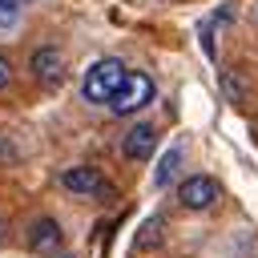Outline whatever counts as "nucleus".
<instances>
[{
  "label": "nucleus",
  "instance_id": "nucleus-1",
  "mask_svg": "<svg viewBox=\"0 0 258 258\" xmlns=\"http://www.w3.org/2000/svg\"><path fill=\"white\" fill-rule=\"evenodd\" d=\"M125 77H129V69H125L121 56H101V60H93V64L85 69L81 97H85L89 105H109V101L117 97V89L125 85Z\"/></svg>",
  "mask_w": 258,
  "mask_h": 258
},
{
  "label": "nucleus",
  "instance_id": "nucleus-6",
  "mask_svg": "<svg viewBox=\"0 0 258 258\" xmlns=\"http://www.w3.org/2000/svg\"><path fill=\"white\" fill-rule=\"evenodd\" d=\"M157 125L153 121H133L125 133H121V157L125 161H149L153 149H157Z\"/></svg>",
  "mask_w": 258,
  "mask_h": 258
},
{
  "label": "nucleus",
  "instance_id": "nucleus-11",
  "mask_svg": "<svg viewBox=\"0 0 258 258\" xmlns=\"http://www.w3.org/2000/svg\"><path fill=\"white\" fill-rule=\"evenodd\" d=\"M8 85H12V60H8V56H0V93H4Z\"/></svg>",
  "mask_w": 258,
  "mask_h": 258
},
{
  "label": "nucleus",
  "instance_id": "nucleus-12",
  "mask_svg": "<svg viewBox=\"0 0 258 258\" xmlns=\"http://www.w3.org/2000/svg\"><path fill=\"white\" fill-rule=\"evenodd\" d=\"M48 258H73V254H64V250H60V254H48Z\"/></svg>",
  "mask_w": 258,
  "mask_h": 258
},
{
  "label": "nucleus",
  "instance_id": "nucleus-5",
  "mask_svg": "<svg viewBox=\"0 0 258 258\" xmlns=\"http://www.w3.org/2000/svg\"><path fill=\"white\" fill-rule=\"evenodd\" d=\"M28 73H32L36 85L56 89V85L64 81V52H60L56 44H40V48L28 56Z\"/></svg>",
  "mask_w": 258,
  "mask_h": 258
},
{
  "label": "nucleus",
  "instance_id": "nucleus-10",
  "mask_svg": "<svg viewBox=\"0 0 258 258\" xmlns=\"http://www.w3.org/2000/svg\"><path fill=\"white\" fill-rule=\"evenodd\" d=\"M24 4L28 0H0V28H12L24 16Z\"/></svg>",
  "mask_w": 258,
  "mask_h": 258
},
{
  "label": "nucleus",
  "instance_id": "nucleus-9",
  "mask_svg": "<svg viewBox=\"0 0 258 258\" xmlns=\"http://www.w3.org/2000/svg\"><path fill=\"white\" fill-rule=\"evenodd\" d=\"M165 222L161 218H149L145 226H141V234L133 238V250H157L161 246V238H165V230H161Z\"/></svg>",
  "mask_w": 258,
  "mask_h": 258
},
{
  "label": "nucleus",
  "instance_id": "nucleus-2",
  "mask_svg": "<svg viewBox=\"0 0 258 258\" xmlns=\"http://www.w3.org/2000/svg\"><path fill=\"white\" fill-rule=\"evenodd\" d=\"M60 189H69L73 198H89V202H113L117 198V185L97 169V165H69L60 169Z\"/></svg>",
  "mask_w": 258,
  "mask_h": 258
},
{
  "label": "nucleus",
  "instance_id": "nucleus-8",
  "mask_svg": "<svg viewBox=\"0 0 258 258\" xmlns=\"http://www.w3.org/2000/svg\"><path fill=\"white\" fill-rule=\"evenodd\" d=\"M177 173H181V149L173 145V149H165V153H161V161H157V169H153V185H157V189H165Z\"/></svg>",
  "mask_w": 258,
  "mask_h": 258
},
{
  "label": "nucleus",
  "instance_id": "nucleus-4",
  "mask_svg": "<svg viewBox=\"0 0 258 258\" xmlns=\"http://www.w3.org/2000/svg\"><path fill=\"white\" fill-rule=\"evenodd\" d=\"M218 202H222L218 177H210V173H189V177H181V185H177V206H181V210H214Z\"/></svg>",
  "mask_w": 258,
  "mask_h": 258
},
{
  "label": "nucleus",
  "instance_id": "nucleus-7",
  "mask_svg": "<svg viewBox=\"0 0 258 258\" xmlns=\"http://www.w3.org/2000/svg\"><path fill=\"white\" fill-rule=\"evenodd\" d=\"M24 246H28L32 254H40V258L60 254V246H64V230H60V222H56V218H32L28 230H24Z\"/></svg>",
  "mask_w": 258,
  "mask_h": 258
},
{
  "label": "nucleus",
  "instance_id": "nucleus-3",
  "mask_svg": "<svg viewBox=\"0 0 258 258\" xmlns=\"http://www.w3.org/2000/svg\"><path fill=\"white\" fill-rule=\"evenodd\" d=\"M153 97H157L153 77H149V73H141V69H133V73L125 77V85L117 89V97L109 101V113H113V117H137Z\"/></svg>",
  "mask_w": 258,
  "mask_h": 258
}]
</instances>
